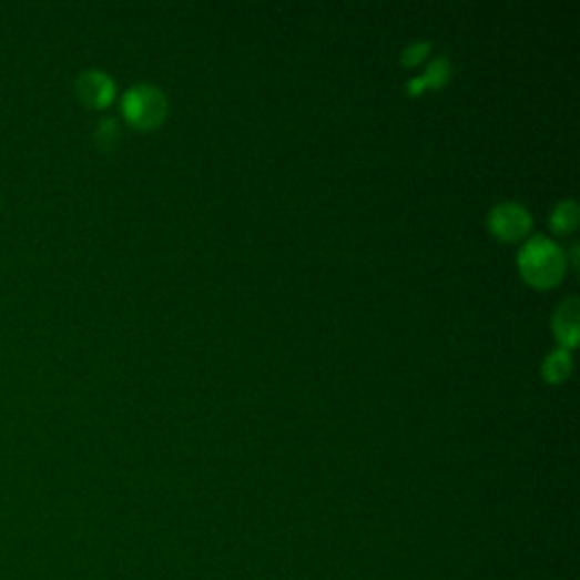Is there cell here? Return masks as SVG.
I'll return each instance as SVG.
<instances>
[{
    "label": "cell",
    "instance_id": "obj_1",
    "mask_svg": "<svg viewBox=\"0 0 580 580\" xmlns=\"http://www.w3.org/2000/svg\"><path fill=\"white\" fill-rule=\"evenodd\" d=\"M517 266L521 277L536 288L556 286L567 271V254L547 236H533L519 250Z\"/></svg>",
    "mask_w": 580,
    "mask_h": 580
},
{
    "label": "cell",
    "instance_id": "obj_9",
    "mask_svg": "<svg viewBox=\"0 0 580 580\" xmlns=\"http://www.w3.org/2000/svg\"><path fill=\"white\" fill-rule=\"evenodd\" d=\"M93 139L95 143L102 147V150H114L121 141V125L116 119H102L93 132Z\"/></svg>",
    "mask_w": 580,
    "mask_h": 580
},
{
    "label": "cell",
    "instance_id": "obj_7",
    "mask_svg": "<svg viewBox=\"0 0 580 580\" xmlns=\"http://www.w3.org/2000/svg\"><path fill=\"white\" fill-rule=\"evenodd\" d=\"M571 373V354L564 347L553 349L542 363V377L549 384H562Z\"/></svg>",
    "mask_w": 580,
    "mask_h": 580
},
{
    "label": "cell",
    "instance_id": "obj_3",
    "mask_svg": "<svg viewBox=\"0 0 580 580\" xmlns=\"http://www.w3.org/2000/svg\"><path fill=\"white\" fill-rule=\"evenodd\" d=\"M488 227L501 241H521L533 227L531 211L519 202H499L488 214Z\"/></svg>",
    "mask_w": 580,
    "mask_h": 580
},
{
    "label": "cell",
    "instance_id": "obj_10",
    "mask_svg": "<svg viewBox=\"0 0 580 580\" xmlns=\"http://www.w3.org/2000/svg\"><path fill=\"white\" fill-rule=\"evenodd\" d=\"M429 52H431V43L429 41H413L410 45H406L401 50V64L413 69V67L425 62Z\"/></svg>",
    "mask_w": 580,
    "mask_h": 580
},
{
    "label": "cell",
    "instance_id": "obj_5",
    "mask_svg": "<svg viewBox=\"0 0 580 580\" xmlns=\"http://www.w3.org/2000/svg\"><path fill=\"white\" fill-rule=\"evenodd\" d=\"M553 334L560 347L571 349L578 343V299L567 297L553 313Z\"/></svg>",
    "mask_w": 580,
    "mask_h": 580
},
{
    "label": "cell",
    "instance_id": "obj_4",
    "mask_svg": "<svg viewBox=\"0 0 580 580\" xmlns=\"http://www.w3.org/2000/svg\"><path fill=\"white\" fill-rule=\"evenodd\" d=\"M75 95L89 110L110 108L116 98V82L100 69H87L75 78Z\"/></svg>",
    "mask_w": 580,
    "mask_h": 580
},
{
    "label": "cell",
    "instance_id": "obj_8",
    "mask_svg": "<svg viewBox=\"0 0 580 580\" xmlns=\"http://www.w3.org/2000/svg\"><path fill=\"white\" fill-rule=\"evenodd\" d=\"M549 225L558 234L573 232L578 227V204H576V200H560L551 211Z\"/></svg>",
    "mask_w": 580,
    "mask_h": 580
},
{
    "label": "cell",
    "instance_id": "obj_6",
    "mask_svg": "<svg viewBox=\"0 0 580 580\" xmlns=\"http://www.w3.org/2000/svg\"><path fill=\"white\" fill-rule=\"evenodd\" d=\"M449 75H451V67H449V60L447 58H438L434 60L427 71L421 73L419 78H413L408 82V93L410 95H419L425 93V89H440L449 82Z\"/></svg>",
    "mask_w": 580,
    "mask_h": 580
},
{
    "label": "cell",
    "instance_id": "obj_2",
    "mask_svg": "<svg viewBox=\"0 0 580 580\" xmlns=\"http://www.w3.org/2000/svg\"><path fill=\"white\" fill-rule=\"evenodd\" d=\"M125 121L136 130L160 128L169 116V98L166 93L147 82L132 84L121 100Z\"/></svg>",
    "mask_w": 580,
    "mask_h": 580
}]
</instances>
